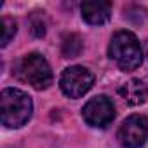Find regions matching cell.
<instances>
[{
  "instance_id": "11",
  "label": "cell",
  "mask_w": 148,
  "mask_h": 148,
  "mask_svg": "<svg viewBox=\"0 0 148 148\" xmlns=\"http://www.w3.org/2000/svg\"><path fill=\"white\" fill-rule=\"evenodd\" d=\"M146 56H148V40H146Z\"/></svg>"
},
{
  "instance_id": "6",
  "label": "cell",
  "mask_w": 148,
  "mask_h": 148,
  "mask_svg": "<svg viewBox=\"0 0 148 148\" xmlns=\"http://www.w3.org/2000/svg\"><path fill=\"white\" fill-rule=\"evenodd\" d=\"M82 117L87 122V125L101 129V127L110 125L112 120L115 119V106L110 98L101 94L86 103V106L82 110Z\"/></svg>"
},
{
  "instance_id": "7",
  "label": "cell",
  "mask_w": 148,
  "mask_h": 148,
  "mask_svg": "<svg viewBox=\"0 0 148 148\" xmlns=\"http://www.w3.org/2000/svg\"><path fill=\"white\" fill-rule=\"evenodd\" d=\"M82 18L92 26L105 25L112 18V4L106 0H86L82 4Z\"/></svg>"
},
{
  "instance_id": "2",
  "label": "cell",
  "mask_w": 148,
  "mask_h": 148,
  "mask_svg": "<svg viewBox=\"0 0 148 148\" xmlns=\"http://www.w3.org/2000/svg\"><path fill=\"white\" fill-rule=\"evenodd\" d=\"M110 58L124 71H132L143 63L141 45L132 32L122 30L117 32L110 42Z\"/></svg>"
},
{
  "instance_id": "4",
  "label": "cell",
  "mask_w": 148,
  "mask_h": 148,
  "mask_svg": "<svg viewBox=\"0 0 148 148\" xmlns=\"http://www.w3.org/2000/svg\"><path fill=\"white\" fill-rule=\"evenodd\" d=\"M94 84V75L91 73V70L84 68V66H70L61 73L59 79V86L61 91L68 96V98H82L86 92L91 91Z\"/></svg>"
},
{
  "instance_id": "8",
  "label": "cell",
  "mask_w": 148,
  "mask_h": 148,
  "mask_svg": "<svg viewBox=\"0 0 148 148\" xmlns=\"http://www.w3.org/2000/svg\"><path fill=\"white\" fill-rule=\"evenodd\" d=\"M119 94L132 106L143 105L148 99V86L139 79H131L119 87Z\"/></svg>"
},
{
  "instance_id": "9",
  "label": "cell",
  "mask_w": 148,
  "mask_h": 148,
  "mask_svg": "<svg viewBox=\"0 0 148 148\" xmlns=\"http://www.w3.org/2000/svg\"><path fill=\"white\" fill-rule=\"evenodd\" d=\"M82 51V40L79 35H66L63 40V56L64 58H75Z\"/></svg>"
},
{
  "instance_id": "3",
  "label": "cell",
  "mask_w": 148,
  "mask_h": 148,
  "mask_svg": "<svg viewBox=\"0 0 148 148\" xmlns=\"http://www.w3.org/2000/svg\"><path fill=\"white\" fill-rule=\"evenodd\" d=\"M16 75L19 80L30 84L37 91H44L52 84V70L42 54H26L16 66Z\"/></svg>"
},
{
  "instance_id": "10",
  "label": "cell",
  "mask_w": 148,
  "mask_h": 148,
  "mask_svg": "<svg viewBox=\"0 0 148 148\" xmlns=\"http://www.w3.org/2000/svg\"><path fill=\"white\" fill-rule=\"evenodd\" d=\"M16 30H18V28H16L14 19L4 16V18H2V38H0V45L5 47V45L11 42V38L16 35Z\"/></svg>"
},
{
  "instance_id": "1",
  "label": "cell",
  "mask_w": 148,
  "mask_h": 148,
  "mask_svg": "<svg viewBox=\"0 0 148 148\" xmlns=\"http://www.w3.org/2000/svg\"><path fill=\"white\" fill-rule=\"evenodd\" d=\"M33 112V103L32 98L14 87L4 89L0 94V117L2 124L11 129H18L25 125Z\"/></svg>"
},
{
  "instance_id": "5",
  "label": "cell",
  "mask_w": 148,
  "mask_h": 148,
  "mask_svg": "<svg viewBox=\"0 0 148 148\" xmlns=\"http://www.w3.org/2000/svg\"><path fill=\"white\" fill-rule=\"evenodd\" d=\"M117 138L124 148H141L148 139V119L145 115L127 117L119 127Z\"/></svg>"
}]
</instances>
